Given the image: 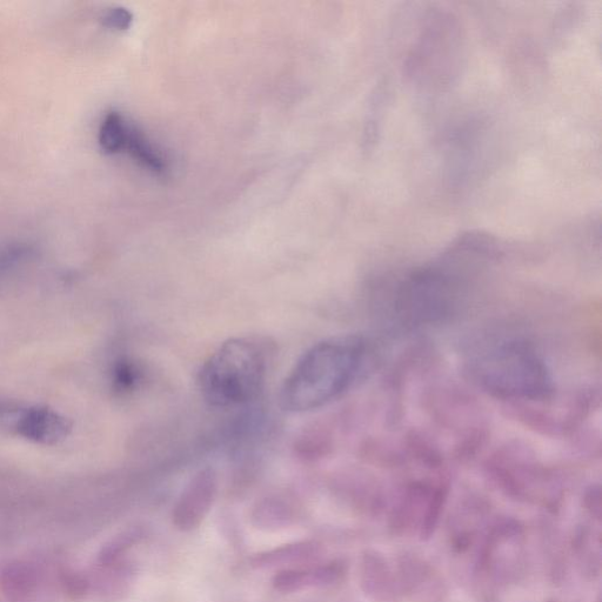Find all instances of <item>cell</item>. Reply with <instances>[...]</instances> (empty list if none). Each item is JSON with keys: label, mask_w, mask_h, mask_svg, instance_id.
Listing matches in <instances>:
<instances>
[{"label": "cell", "mask_w": 602, "mask_h": 602, "mask_svg": "<svg viewBox=\"0 0 602 602\" xmlns=\"http://www.w3.org/2000/svg\"><path fill=\"white\" fill-rule=\"evenodd\" d=\"M358 579L361 591L370 599L378 602L399 600L396 574L383 554L367 548L360 555Z\"/></svg>", "instance_id": "8992f818"}, {"label": "cell", "mask_w": 602, "mask_h": 602, "mask_svg": "<svg viewBox=\"0 0 602 602\" xmlns=\"http://www.w3.org/2000/svg\"><path fill=\"white\" fill-rule=\"evenodd\" d=\"M301 508L290 498L269 496L253 505L250 520L258 531L276 533L298 524Z\"/></svg>", "instance_id": "9c48e42d"}, {"label": "cell", "mask_w": 602, "mask_h": 602, "mask_svg": "<svg viewBox=\"0 0 602 602\" xmlns=\"http://www.w3.org/2000/svg\"><path fill=\"white\" fill-rule=\"evenodd\" d=\"M32 249L28 244H11L0 249V277L6 276L32 256Z\"/></svg>", "instance_id": "d6986e66"}, {"label": "cell", "mask_w": 602, "mask_h": 602, "mask_svg": "<svg viewBox=\"0 0 602 602\" xmlns=\"http://www.w3.org/2000/svg\"><path fill=\"white\" fill-rule=\"evenodd\" d=\"M371 352L370 341L357 334L320 341L285 379L280 406L287 412L304 413L332 403L357 383Z\"/></svg>", "instance_id": "7a4b0ae2"}, {"label": "cell", "mask_w": 602, "mask_h": 602, "mask_svg": "<svg viewBox=\"0 0 602 602\" xmlns=\"http://www.w3.org/2000/svg\"><path fill=\"white\" fill-rule=\"evenodd\" d=\"M396 580L400 597L417 593L431 580L433 570L430 564L418 554H399L396 565Z\"/></svg>", "instance_id": "7c38bea8"}, {"label": "cell", "mask_w": 602, "mask_h": 602, "mask_svg": "<svg viewBox=\"0 0 602 602\" xmlns=\"http://www.w3.org/2000/svg\"><path fill=\"white\" fill-rule=\"evenodd\" d=\"M217 494V472L211 467L198 471L173 506L172 525L183 533L197 530L216 503Z\"/></svg>", "instance_id": "5b68a950"}, {"label": "cell", "mask_w": 602, "mask_h": 602, "mask_svg": "<svg viewBox=\"0 0 602 602\" xmlns=\"http://www.w3.org/2000/svg\"><path fill=\"white\" fill-rule=\"evenodd\" d=\"M102 23L107 29L115 31L129 30L133 23V15L129 10L117 6V8H112L104 13Z\"/></svg>", "instance_id": "7402d4cb"}, {"label": "cell", "mask_w": 602, "mask_h": 602, "mask_svg": "<svg viewBox=\"0 0 602 602\" xmlns=\"http://www.w3.org/2000/svg\"><path fill=\"white\" fill-rule=\"evenodd\" d=\"M316 588L337 586L346 579L349 573V563L345 559H333L326 563L313 565Z\"/></svg>", "instance_id": "ac0fdd59"}, {"label": "cell", "mask_w": 602, "mask_h": 602, "mask_svg": "<svg viewBox=\"0 0 602 602\" xmlns=\"http://www.w3.org/2000/svg\"><path fill=\"white\" fill-rule=\"evenodd\" d=\"M324 546L317 540L293 541L262 552L254 553L249 560L253 570H284V568L313 565L323 557Z\"/></svg>", "instance_id": "ba28073f"}, {"label": "cell", "mask_w": 602, "mask_h": 602, "mask_svg": "<svg viewBox=\"0 0 602 602\" xmlns=\"http://www.w3.org/2000/svg\"><path fill=\"white\" fill-rule=\"evenodd\" d=\"M13 430L20 436L44 445H56L69 437V420L46 407L19 410Z\"/></svg>", "instance_id": "52a82bcc"}, {"label": "cell", "mask_w": 602, "mask_h": 602, "mask_svg": "<svg viewBox=\"0 0 602 602\" xmlns=\"http://www.w3.org/2000/svg\"><path fill=\"white\" fill-rule=\"evenodd\" d=\"M271 350L254 337L233 338L214 351L200 369L198 384L206 403L229 408L251 403L263 391Z\"/></svg>", "instance_id": "277c9868"}, {"label": "cell", "mask_w": 602, "mask_h": 602, "mask_svg": "<svg viewBox=\"0 0 602 602\" xmlns=\"http://www.w3.org/2000/svg\"><path fill=\"white\" fill-rule=\"evenodd\" d=\"M585 510L595 520L601 521L602 517V497L599 486H593L587 490L584 497Z\"/></svg>", "instance_id": "603a6c76"}, {"label": "cell", "mask_w": 602, "mask_h": 602, "mask_svg": "<svg viewBox=\"0 0 602 602\" xmlns=\"http://www.w3.org/2000/svg\"><path fill=\"white\" fill-rule=\"evenodd\" d=\"M3 591L13 602L28 601L37 587V573L29 564L10 565L3 573Z\"/></svg>", "instance_id": "5bb4252c"}, {"label": "cell", "mask_w": 602, "mask_h": 602, "mask_svg": "<svg viewBox=\"0 0 602 602\" xmlns=\"http://www.w3.org/2000/svg\"><path fill=\"white\" fill-rule=\"evenodd\" d=\"M65 591L72 595V597L78 598L83 597L90 583L88 579L82 577V575L71 574L64 580Z\"/></svg>", "instance_id": "cb8c5ba5"}, {"label": "cell", "mask_w": 602, "mask_h": 602, "mask_svg": "<svg viewBox=\"0 0 602 602\" xmlns=\"http://www.w3.org/2000/svg\"><path fill=\"white\" fill-rule=\"evenodd\" d=\"M326 441L319 432L305 433L298 441L296 450L299 458L305 461L317 460L324 456Z\"/></svg>", "instance_id": "ffe728a7"}, {"label": "cell", "mask_w": 602, "mask_h": 602, "mask_svg": "<svg viewBox=\"0 0 602 602\" xmlns=\"http://www.w3.org/2000/svg\"><path fill=\"white\" fill-rule=\"evenodd\" d=\"M546 602H558V601H557V600H553V599H551V600H548V601H546Z\"/></svg>", "instance_id": "484cf974"}, {"label": "cell", "mask_w": 602, "mask_h": 602, "mask_svg": "<svg viewBox=\"0 0 602 602\" xmlns=\"http://www.w3.org/2000/svg\"><path fill=\"white\" fill-rule=\"evenodd\" d=\"M492 252L493 246L485 240L466 239L440 262L408 273L394 287L393 317L407 329H417L456 316L467 296L471 274Z\"/></svg>", "instance_id": "6da1fadb"}, {"label": "cell", "mask_w": 602, "mask_h": 602, "mask_svg": "<svg viewBox=\"0 0 602 602\" xmlns=\"http://www.w3.org/2000/svg\"><path fill=\"white\" fill-rule=\"evenodd\" d=\"M123 152L136 160L139 165L145 167L157 175H163L167 170V162L163 153L151 142L143 131L129 122L123 147Z\"/></svg>", "instance_id": "4fadbf2b"}, {"label": "cell", "mask_w": 602, "mask_h": 602, "mask_svg": "<svg viewBox=\"0 0 602 602\" xmlns=\"http://www.w3.org/2000/svg\"><path fill=\"white\" fill-rule=\"evenodd\" d=\"M149 535L147 528L142 525L131 526L116 535L99 553V565H111L125 560L126 554L135 548Z\"/></svg>", "instance_id": "9a60e30c"}, {"label": "cell", "mask_w": 602, "mask_h": 602, "mask_svg": "<svg viewBox=\"0 0 602 602\" xmlns=\"http://www.w3.org/2000/svg\"><path fill=\"white\" fill-rule=\"evenodd\" d=\"M137 568L129 560H122L111 565H99L96 578L98 594L105 601H118L129 593Z\"/></svg>", "instance_id": "8fae6325"}, {"label": "cell", "mask_w": 602, "mask_h": 602, "mask_svg": "<svg viewBox=\"0 0 602 602\" xmlns=\"http://www.w3.org/2000/svg\"><path fill=\"white\" fill-rule=\"evenodd\" d=\"M448 496V488L439 486L433 490L430 499L425 507L423 519L420 523V539L428 541L436 534L440 524L441 514H443Z\"/></svg>", "instance_id": "e0dca14e"}, {"label": "cell", "mask_w": 602, "mask_h": 602, "mask_svg": "<svg viewBox=\"0 0 602 602\" xmlns=\"http://www.w3.org/2000/svg\"><path fill=\"white\" fill-rule=\"evenodd\" d=\"M139 380V371L129 360H120L113 370V384L119 392L131 391Z\"/></svg>", "instance_id": "44dd1931"}, {"label": "cell", "mask_w": 602, "mask_h": 602, "mask_svg": "<svg viewBox=\"0 0 602 602\" xmlns=\"http://www.w3.org/2000/svg\"><path fill=\"white\" fill-rule=\"evenodd\" d=\"M483 602H500V600L496 597V595H486Z\"/></svg>", "instance_id": "d4e9b609"}, {"label": "cell", "mask_w": 602, "mask_h": 602, "mask_svg": "<svg viewBox=\"0 0 602 602\" xmlns=\"http://www.w3.org/2000/svg\"><path fill=\"white\" fill-rule=\"evenodd\" d=\"M467 372L481 390L503 400H544L554 391L550 367L523 336L492 339L467 360Z\"/></svg>", "instance_id": "3957f363"}, {"label": "cell", "mask_w": 602, "mask_h": 602, "mask_svg": "<svg viewBox=\"0 0 602 602\" xmlns=\"http://www.w3.org/2000/svg\"><path fill=\"white\" fill-rule=\"evenodd\" d=\"M432 492V488L425 484L417 483L407 488L405 496L390 515L389 530L393 535L399 537L410 531L414 525L421 523Z\"/></svg>", "instance_id": "30bf717a"}, {"label": "cell", "mask_w": 602, "mask_h": 602, "mask_svg": "<svg viewBox=\"0 0 602 602\" xmlns=\"http://www.w3.org/2000/svg\"><path fill=\"white\" fill-rule=\"evenodd\" d=\"M127 126V120L122 113L112 111L107 113L99 127L98 143L107 155H117L123 152Z\"/></svg>", "instance_id": "2e32d148"}]
</instances>
